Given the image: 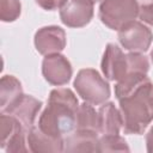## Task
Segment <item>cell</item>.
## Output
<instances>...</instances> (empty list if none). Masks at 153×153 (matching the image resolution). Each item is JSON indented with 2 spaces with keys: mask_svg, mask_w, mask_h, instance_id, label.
<instances>
[{
  "mask_svg": "<svg viewBox=\"0 0 153 153\" xmlns=\"http://www.w3.org/2000/svg\"><path fill=\"white\" fill-rule=\"evenodd\" d=\"M126 134L141 135L153 121V84L147 78L118 99Z\"/></svg>",
  "mask_w": 153,
  "mask_h": 153,
  "instance_id": "2",
  "label": "cell"
},
{
  "mask_svg": "<svg viewBox=\"0 0 153 153\" xmlns=\"http://www.w3.org/2000/svg\"><path fill=\"white\" fill-rule=\"evenodd\" d=\"M151 60H152V63H153V49H152V51H151Z\"/></svg>",
  "mask_w": 153,
  "mask_h": 153,
  "instance_id": "22",
  "label": "cell"
},
{
  "mask_svg": "<svg viewBox=\"0 0 153 153\" xmlns=\"http://www.w3.org/2000/svg\"><path fill=\"white\" fill-rule=\"evenodd\" d=\"M79 100L68 87L55 88L49 93L45 109L42 111L37 127L48 135L63 137L76 128Z\"/></svg>",
  "mask_w": 153,
  "mask_h": 153,
  "instance_id": "1",
  "label": "cell"
},
{
  "mask_svg": "<svg viewBox=\"0 0 153 153\" xmlns=\"http://www.w3.org/2000/svg\"><path fill=\"white\" fill-rule=\"evenodd\" d=\"M36 4L42 7L45 11H54V10H60L66 2L67 0H35Z\"/></svg>",
  "mask_w": 153,
  "mask_h": 153,
  "instance_id": "20",
  "label": "cell"
},
{
  "mask_svg": "<svg viewBox=\"0 0 153 153\" xmlns=\"http://www.w3.org/2000/svg\"><path fill=\"white\" fill-rule=\"evenodd\" d=\"M22 12L19 0H0V19L5 23H11L18 19Z\"/></svg>",
  "mask_w": 153,
  "mask_h": 153,
  "instance_id": "18",
  "label": "cell"
},
{
  "mask_svg": "<svg viewBox=\"0 0 153 153\" xmlns=\"http://www.w3.org/2000/svg\"><path fill=\"white\" fill-rule=\"evenodd\" d=\"M121 45L134 53H145L149 49L153 41L152 30L143 23L137 20H131L124 24L117 33Z\"/></svg>",
  "mask_w": 153,
  "mask_h": 153,
  "instance_id": "7",
  "label": "cell"
},
{
  "mask_svg": "<svg viewBox=\"0 0 153 153\" xmlns=\"http://www.w3.org/2000/svg\"><path fill=\"white\" fill-rule=\"evenodd\" d=\"M127 141L120 134H105L99 137L98 152H129Z\"/></svg>",
  "mask_w": 153,
  "mask_h": 153,
  "instance_id": "17",
  "label": "cell"
},
{
  "mask_svg": "<svg viewBox=\"0 0 153 153\" xmlns=\"http://www.w3.org/2000/svg\"><path fill=\"white\" fill-rule=\"evenodd\" d=\"M99 115V133L105 134H120L123 118L121 111L115 106L112 102H105L100 105L98 110Z\"/></svg>",
  "mask_w": 153,
  "mask_h": 153,
  "instance_id": "14",
  "label": "cell"
},
{
  "mask_svg": "<svg viewBox=\"0 0 153 153\" xmlns=\"http://www.w3.org/2000/svg\"><path fill=\"white\" fill-rule=\"evenodd\" d=\"M42 74L44 79L54 86H62L69 82L73 75V68L69 60L57 53L47 55L42 62Z\"/></svg>",
  "mask_w": 153,
  "mask_h": 153,
  "instance_id": "8",
  "label": "cell"
},
{
  "mask_svg": "<svg viewBox=\"0 0 153 153\" xmlns=\"http://www.w3.org/2000/svg\"><path fill=\"white\" fill-rule=\"evenodd\" d=\"M99 133L92 130H80L75 129L65 137L63 152L67 153H86V152H98Z\"/></svg>",
  "mask_w": 153,
  "mask_h": 153,
  "instance_id": "12",
  "label": "cell"
},
{
  "mask_svg": "<svg viewBox=\"0 0 153 153\" xmlns=\"http://www.w3.org/2000/svg\"><path fill=\"white\" fill-rule=\"evenodd\" d=\"M102 72L110 81H118L131 72L147 73L149 62L142 53L129 51L124 54L122 49L115 43H108L102 59Z\"/></svg>",
  "mask_w": 153,
  "mask_h": 153,
  "instance_id": "3",
  "label": "cell"
},
{
  "mask_svg": "<svg viewBox=\"0 0 153 153\" xmlns=\"http://www.w3.org/2000/svg\"><path fill=\"white\" fill-rule=\"evenodd\" d=\"M80 130H92L99 133V115L92 104L84 102L79 105L76 116V128Z\"/></svg>",
  "mask_w": 153,
  "mask_h": 153,
  "instance_id": "16",
  "label": "cell"
},
{
  "mask_svg": "<svg viewBox=\"0 0 153 153\" xmlns=\"http://www.w3.org/2000/svg\"><path fill=\"white\" fill-rule=\"evenodd\" d=\"M42 102L37 98L29 94H23L16 103L7 106L1 112H6L16 117L29 131L35 126V121L42 109Z\"/></svg>",
  "mask_w": 153,
  "mask_h": 153,
  "instance_id": "11",
  "label": "cell"
},
{
  "mask_svg": "<svg viewBox=\"0 0 153 153\" xmlns=\"http://www.w3.org/2000/svg\"><path fill=\"white\" fill-rule=\"evenodd\" d=\"M27 130L12 115L0 114V147L7 153L29 152Z\"/></svg>",
  "mask_w": 153,
  "mask_h": 153,
  "instance_id": "6",
  "label": "cell"
},
{
  "mask_svg": "<svg viewBox=\"0 0 153 153\" xmlns=\"http://www.w3.org/2000/svg\"><path fill=\"white\" fill-rule=\"evenodd\" d=\"M93 6L92 0H67L60 8V19L68 27H82L92 20Z\"/></svg>",
  "mask_w": 153,
  "mask_h": 153,
  "instance_id": "9",
  "label": "cell"
},
{
  "mask_svg": "<svg viewBox=\"0 0 153 153\" xmlns=\"http://www.w3.org/2000/svg\"><path fill=\"white\" fill-rule=\"evenodd\" d=\"M23 87L20 81L13 75H4L0 80V109L5 110L7 106L16 103L23 96Z\"/></svg>",
  "mask_w": 153,
  "mask_h": 153,
  "instance_id": "15",
  "label": "cell"
},
{
  "mask_svg": "<svg viewBox=\"0 0 153 153\" xmlns=\"http://www.w3.org/2000/svg\"><path fill=\"white\" fill-rule=\"evenodd\" d=\"M146 148L147 152L153 153V126L146 134Z\"/></svg>",
  "mask_w": 153,
  "mask_h": 153,
  "instance_id": "21",
  "label": "cell"
},
{
  "mask_svg": "<svg viewBox=\"0 0 153 153\" xmlns=\"http://www.w3.org/2000/svg\"><path fill=\"white\" fill-rule=\"evenodd\" d=\"M27 146L30 152H63L65 137H56L42 131L37 126H33L27 131Z\"/></svg>",
  "mask_w": 153,
  "mask_h": 153,
  "instance_id": "13",
  "label": "cell"
},
{
  "mask_svg": "<svg viewBox=\"0 0 153 153\" xmlns=\"http://www.w3.org/2000/svg\"><path fill=\"white\" fill-rule=\"evenodd\" d=\"M139 18L141 22L153 25V0H137Z\"/></svg>",
  "mask_w": 153,
  "mask_h": 153,
  "instance_id": "19",
  "label": "cell"
},
{
  "mask_svg": "<svg viewBox=\"0 0 153 153\" xmlns=\"http://www.w3.org/2000/svg\"><path fill=\"white\" fill-rule=\"evenodd\" d=\"M73 85L80 98L92 105H102L111 96L109 82L93 68L80 69Z\"/></svg>",
  "mask_w": 153,
  "mask_h": 153,
  "instance_id": "4",
  "label": "cell"
},
{
  "mask_svg": "<svg viewBox=\"0 0 153 153\" xmlns=\"http://www.w3.org/2000/svg\"><path fill=\"white\" fill-rule=\"evenodd\" d=\"M99 19L111 30H120L139 16L137 0H100Z\"/></svg>",
  "mask_w": 153,
  "mask_h": 153,
  "instance_id": "5",
  "label": "cell"
},
{
  "mask_svg": "<svg viewBox=\"0 0 153 153\" xmlns=\"http://www.w3.org/2000/svg\"><path fill=\"white\" fill-rule=\"evenodd\" d=\"M92 1H93V2L96 4V2H98V1H100V0H92Z\"/></svg>",
  "mask_w": 153,
  "mask_h": 153,
  "instance_id": "23",
  "label": "cell"
},
{
  "mask_svg": "<svg viewBox=\"0 0 153 153\" xmlns=\"http://www.w3.org/2000/svg\"><path fill=\"white\" fill-rule=\"evenodd\" d=\"M35 47L41 55H51L61 53L66 48V32L56 25L43 26L35 33Z\"/></svg>",
  "mask_w": 153,
  "mask_h": 153,
  "instance_id": "10",
  "label": "cell"
}]
</instances>
